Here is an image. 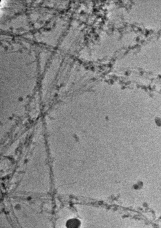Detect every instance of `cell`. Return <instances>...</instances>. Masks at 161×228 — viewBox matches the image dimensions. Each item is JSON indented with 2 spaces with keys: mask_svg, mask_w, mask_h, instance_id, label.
Listing matches in <instances>:
<instances>
[{
  "mask_svg": "<svg viewBox=\"0 0 161 228\" xmlns=\"http://www.w3.org/2000/svg\"><path fill=\"white\" fill-rule=\"evenodd\" d=\"M81 225L80 220L76 218L68 220L66 223L67 228H79Z\"/></svg>",
  "mask_w": 161,
  "mask_h": 228,
  "instance_id": "1",
  "label": "cell"
}]
</instances>
